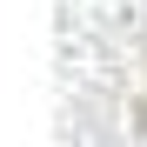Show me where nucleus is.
<instances>
[{
  "mask_svg": "<svg viewBox=\"0 0 147 147\" xmlns=\"http://www.w3.org/2000/svg\"><path fill=\"white\" fill-rule=\"evenodd\" d=\"M140 134H147V100H140Z\"/></svg>",
  "mask_w": 147,
  "mask_h": 147,
  "instance_id": "1",
  "label": "nucleus"
}]
</instances>
